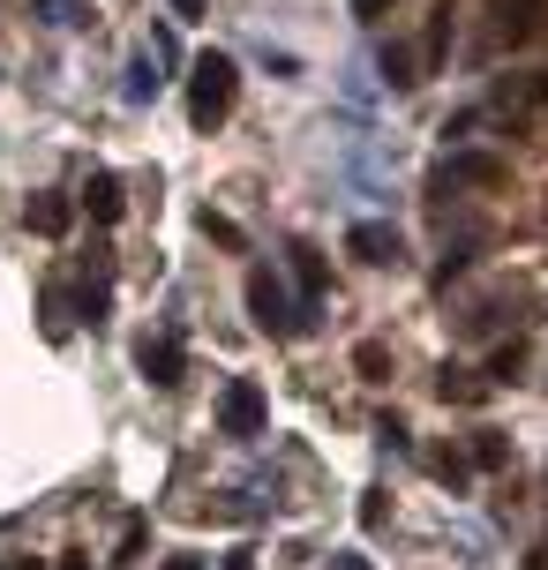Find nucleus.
Segmentation results:
<instances>
[{"instance_id": "obj_2", "label": "nucleus", "mask_w": 548, "mask_h": 570, "mask_svg": "<svg viewBox=\"0 0 548 570\" xmlns=\"http://www.w3.org/2000/svg\"><path fill=\"white\" fill-rule=\"evenodd\" d=\"M248 315H256L263 338H293V331H309V315L293 308V293L278 285V271H248Z\"/></svg>"}, {"instance_id": "obj_15", "label": "nucleus", "mask_w": 548, "mask_h": 570, "mask_svg": "<svg viewBox=\"0 0 548 570\" xmlns=\"http://www.w3.org/2000/svg\"><path fill=\"white\" fill-rule=\"evenodd\" d=\"M473 465H503V435H496V428H481V435H473Z\"/></svg>"}, {"instance_id": "obj_25", "label": "nucleus", "mask_w": 548, "mask_h": 570, "mask_svg": "<svg viewBox=\"0 0 548 570\" xmlns=\"http://www.w3.org/2000/svg\"><path fill=\"white\" fill-rule=\"evenodd\" d=\"M16 570H38V563H16Z\"/></svg>"}, {"instance_id": "obj_20", "label": "nucleus", "mask_w": 548, "mask_h": 570, "mask_svg": "<svg viewBox=\"0 0 548 570\" xmlns=\"http://www.w3.org/2000/svg\"><path fill=\"white\" fill-rule=\"evenodd\" d=\"M174 16H188V23H196V16H203V0H174Z\"/></svg>"}, {"instance_id": "obj_11", "label": "nucleus", "mask_w": 548, "mask_h": 570, "mask_svg": "<svg viewBox=\"0 0 548 570\" xmlns=\"http://www.w3.org/2000/svg\"><path fill=\"white\" fill-rule=\"evenodd\" d=\"M383 83H391V90H413V83H421V76H413V53H405V46H383Z\"/></svg>"}, {"instance_id": "obj_8", "label": "nucleus", "mask_w": 548, "mask_h": 570, "mask_svg": "<svg viewBox=\"0 0 548 570\" xmlns=\"http://www.w3.org/2000/svg\"><path fill=\"white\" fill-rule=\"evenodd\" d=\"M286 256H293V285H301V301L316 308V301H323V256L309 248V240H293Z\"/></svg>"}, {"instance_id": "obj_21", "label": "nucleus", "mask_w": 548, "mask_h": 570, "mask_svg": "<svg viewBox=\"0 0 548 570\" xmlns=\"http://www.w3.org/2000/svg\"><path fill=\"white\" fill-rule=\"evenodd\" d=\"M339 570H369V556H339Z\"/></svg>"}, {"instance_id": "obj_6", "label": "nucleus", "mask_w": 548, "mask_h": 570, "mask_svg": "<svg viewBox=\"0 0 548 570\" xmlns=\"http://www.w3.org/2000/svg\"><path fill=\"white\" fill-rule=\"evenodd\" d=\"M451 180H466V188H503V158H489V150H459L436 188H451Z\"/></svg>"}, {"instance_id": "obj_5", "label": "nucleus", "mask_w": 548, "mask_h": 570, "mask_svg": "<svg viewBox=\"0 0 548 570\" xmlns=\"http://www.w3.org/2000/svg\"><path fill=\"white\" fill-rule=\"evenodd\" d=\"M346 256L375 263V271H391V263L405 256V240H399V226H383V218H361V226L346 233Z\"/></svg>"}, {"instance_id": "obj_17", "label": "nucleus", "mask_w": 548, "mask_h": 570, "mask_svg": "<svg viewBox=\"0 0 548 570\" xmlns=\"http://www.w3.org/2000/svg\"><path fill=\"white\" fill-rule=\"evenodd\" d=\"M203 233H211V240H226V248H241V226H233V218H211V210H203Z\"/></svg>"}, {"instance_id": "obj_13", "label": "nucleus", "mask_w": 548, "mask_h": 570, "mask_svg": "<svg viewBox=\"0 0 548 570\" xmlns=\"http://www.w3.org/2000/svg\"><path fill=\"white\" fill-rule=\"evenodd\" d=\"M353 368L369 375V383H383V375H391V353H383L375 338H361V345H353Z\"/></svg>"}, {"instance_id": "obj_12", "label": "nucleus", "mask_w": 548, "mask_h": 570, "mask_svg": "<svg viewBox=\"0 0 548 570\" xmlns=\"http://www.w3.org/2000/svg\"><path fill=\"white\" fill-rule=\"evenodd\" d=\"M158 98V68L150 60H128V106H150Z\"/></svg>"}, {"instance_id": "obj_9", "label": "nucleus", "mask_w": 548, "mask_h": 570, "mask_svg": "<svg viewBox=\"0 0 548 570\" xmlns=\"http://www.w3.org/2000/svg\"><path fill=\"white\" fill-rule=\"evenodd\" d=\"M23 218H30V233L60 240V233H68V196H30V203H23Z\"/></svg>"}, {"instance_id": "obj_23", "label": "nucleus", "mask_w": 548, "mask_h": 570, "mask_svg": "<svg viewBox=\"0 0 548 570\" xmlns=\"http://www.w3.org/2000/svg\"><path fill=\"white\" fill-rule=\"evenodd\" d=\"M60 570H90V563H84V556H68V563H60Z\"/></svg>"}, {"instance_id": "obj_14", "label": "nucleus", "mask_w": 548, "mask_h": 570, "mask_svg": "<svg viewBox=\"0 0 548 570\" xmlns=\"http://www.w3.org/2000/svg\"><path fill=\"white\" fill-rule=\"evenodd\" d=\"M519 368H526V345H519V338H511V345H496V361H489V391H496V383H511Z\"/></svg>"}, {"instance_id": "obj_3", "label": "nucleus", "mask_w": 548, "mask_h": 570, "mask_svg": "<svg viewBox=\"0 0 548 570\" xmlns=\"http://www.w3.org/2000/svg\"><path fill=\"white\" fill-rule=\"evenodd\" d=\"M263 421H271V405H263L256 383H226V391H218V428H226V435L248 443V435H263Z\"/></svg>"}, {"instance_id": "obj_16", "label": "nucleus", "mask_w": 548, "mask_h": 570, "mask_svg": "<svg viewBox=\"0 0 548 570\" xmlns=\"http://www.w3.org/2000/svg\"><path fill=\"white\" fill-rule=\"evenodd\" d=\"M136 556H144V518L120 525V556H114V563H136Z\"/></svg>"}, {"instance_id": "obj_1", "label": "nucleus", "mask_w": 548, "mask_h": 570, "mask_svg": "<svg viewBox=\"0 0 548 570\" xmlns=\"http://www.w3.org/2000/svg\"><path fill=\"white\" fill-rule=\"evenodd\" d=\"M233 90H241V68H233L226 53H203L196 68H188V120H196V128H218V120L233 114Z\"/></svg>"}, {"instance_id": "obj_18", "label": "nucleus", "mask_w": 548, "mask_h": 570, "mask_svg": "<svg viewBox=\"0 0 548 570\" xmlns=\"http://www.w3.org/2000/svg\"><path fill=\"white\" fill-rule=\"evenodd\" d=\"M375 443L383 451H405V421H375Z\"/></svg>"}, {"instance_id": "obj_7", "label": "nucleus", "mask_w": 548, "mask_h": 570, "mask_svg": "<svg viewBox=\"0 0 548 570\" xmlns=\"http://www.w3.org/2000/svg\"><path fill=\"white\" fill-rule=\"evenodd\" d=\"M84 210L98 218V226H120V210H128V196H120V180H114V173H90Z\"/></svg>"}, {"instance_id": "obj_22", "label": "nucleus", "mask_w": 548, "mask_h": 570, "mask_svg": "<svg viewBox=\"0 0 548 570\" xmlns=\"http://www.w3.org/2000/svg\"><path fill=\"white\" fill-rule=\"evenodd\" d=\"M166 570H203V563H196V556H174V563H166Z\"/></svg>"}, {"instance_id": "obj_4", "label": "nucleus", "mask_w": 548, "mask_h": 570, "mask_svg": "<svg viewBox=\"0 0 548 570\" xmlns=\"http://www.w3.org/2000/svg\"><path fill=\"white\" fill-rule=\"evenodd\" d=\"M136 368H144L150 383H158V391H174L180 375H188V353H180V338H174V331H150V338L136 345Z\"/></svg>"}, {"instance_id": "obj_10", "label": "nucleus", "mask_w": 548, "mask_h": 570, "mask_svg": "<svg viewBox=\"0 0 548 570\" xmlns=\"http://www.w3.org/2000/svg\"><path fill=\"white\" fill-rule=\"evenodd\" d=\"M436 399H443V405H481V399H489V383H473L466 368H443V375H436Z\"/></svg>"}, {"instance_id": "obj_24", "label": "nucleus", "mask_w": 548, "mask_h": 570, "mask_svg": "<svg viewBox=\"0 0 548 570\" xmlns=\"http://www.w3.org/2000/svg\"><path fill=\"white\" fill-rule=\"evenodd\" d=\"M526 570H548V556H526Z\"/></svg>"}, {"instance_id": "obj_19", "label": "nucleus", "mask_w": 548, "mask_h": 570, "mask_svg": "<svg viewBox=\"0 0 548 570\" xmlns=\"http://www.w3.org/2000/svg\"><path fill=\"white\" fill-rule=\"evenodd\" d=\"M391 8H399V0H353V16H361V23H383Z\"/></svg>"}]
</instances>
